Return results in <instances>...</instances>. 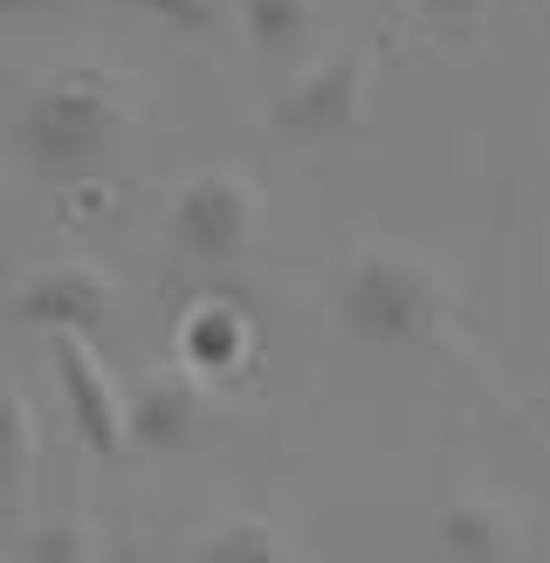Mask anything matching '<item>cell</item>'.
Here are the masks:
<instances>
[{
  "instance_id": "obj_1",
  "label": "cell",
  "mask_w": 550,
  "mask_h": 563,
  "mask_svg": "<svg viewBox=\"0 0 550 563\" xmlns=\"http://www.w3.org/2000/svg\"><path fill=\"white\" fill-rule=\"evenodd\" d=\"M338 317L358 344H372V351H427L454 330V282L440 275L420 247L365 241L344 262Z\"/></svg>"
},
{
  "instance_id": "obj_2",
  "label": "cell",
  "mask_w": 550,
  "mask_h": 563,
  "mask_svg": "<svg viewBox=\"0 0 550 563\" xmlns=\"http://www.w3.org/2000/svg\"><path fill=\"white\" fill-rule=\"evenodd\" d=\"M124 124H131V82L97 69V63H76V69H55L28 90L14 137L42 179L76 186L110 158Z\"/></svg>"
},
{
  "instance_id": "obj_3",
  "label": "cell",
  "mask_w": 550,
  "mask_h": 563,
  "mask_svg": "<svg viewBox=\"0 0 550 563\" xmlns=\"http://www.w3.org/2000/svg\"><path fill=\"white\" fill-rule=\"evenodd\" d=\"M372 69H378L372 42L323 48L317 63H302L296 82H289L283 97H275V131L296 137V145L351 137L358 124H365V103H372Z\"/></svg>"
},
{
  "instance_id": "obj_4",
  "label": "cell",
  "mask_w": 550,
  "mask_h": 563,
  "mask_svg": "<svg viewBox=\"0 0 550 563\" xmlns=\"http://www.w3.org/2000/svg\"><path fill=\"white\" fill-rule=\"evenodd\" d=\"M262 228V192L234 165H213V173H193L173 192V213H165V241L186 262H234Z\"/></svg>"
},
{
  "instance_id": "obj_5",
  "label": "cell",
  "mask_w": 550,
  "mask_h": 563,
  "mask_svg": "<svg viewBox=\"0 0 550 563\" xmlns=\"http://www.w3.org/2000/svg\"><path fill=\"white\" fill-rule=\"evenodd\" d=\"M48 364H55V385H63L76 440L90 446L97 461L124 454L131 446V433H124V385L110 378V364L90 351V336H48Z\"/></svg>"
},
{
  "instance_id": "obj_6",
  "label": "cell",
  "mask_w": 550,
  "mask_h": 563,
  "mask_svg": "<svg viewBox=\"0 0 550 563\" xmlns=\"http://www.w3.org/2000/svg\"><path fill=\"white\" fill-rule=\"evenodd\" d=\"M124 433L131 446L145 454H193L207 440V399H200V378L186 372H145L124 385Z\"/></svg>"
},
{
  "instance_id": "obj_7",
  "label": "cell",
  "mask_w": 550,
  "mask_h": 563,
  "mask_svg": "<svg viewBox=\"0 0 550 563\" xmlns=\"http://www.w3.org/2000/svg\"><path fill=\"white\" fill-rule=\"evenodd\" d=\"M14 317L42 336H90L103 330L110 317V275L90 268V262H55V268H35L14 289Z\"/></svg>"
},
{
  "instance_id": "obj_8",
  "label": "cell",
  "mask_w": 550,
  "mask_h": 563,
  "mask_svg": "<svg viewBox=\"0 0 550 563\" xmlns=\"http://www.w3.org/2000/svg\"><path fill=\"white\" fill-rule=\"evenodd\" d=\"M248 351H255V323H248V309L234 296H193L186 317H179V364L193 378H234Z\"/></svg>"
},
{
  "instance_id": "obj_9",
  "label": "cell",
  "mask_w": 550,
  "mask_h": 563,
  "mask_svg": "<svg viewBox=\"0 0 550 563\" xmlns=\"http://www.w3.org/2000/svg\"><path fill=\"white\" fill-rule=\"evenodd\" d=\"M440 550L454 563H503L516 550V516L495 495H461L440 509Z\"/></svg>"
},
{
  "instance_id": "obj_10",
  "label": "cell",
  "mask_w": 550,
  "mask_h": 563,
  "mask_svg": "<svg viewBox=\"0 0 550 563\" xmlns=\"http://www.w3.org/2000/svg\"><path fill=\"white\" fill-rule=\"evenodd\" d=\"M234 14L262 63H296L317 35V0H234Z\"/></svg>"
},
{
  "instance_id": "obj_11",
  "label": "cell",
  "mask_w": 550,
  "mask_h": 563,
  "mask_svg": "<svg viewBox=\"0 0 550 563\" xmlns=\"http://www.w3.org/2000/svg\"><path fill=\"white\" fill-rule=\"evenodd\" d=\"M193 563H289V537L268 516L241 509V516H220L207 537L193 543Z\"/></svg>"
},
{
  "instance_id": "obj_12",
  "label": "cell",
  "mask_w": 550,
  "mask_h": 563,
  "mask_svg": "<svg viewBox=\"0 0 550 563\" xmlns=\"http://www.w3.org/2000/svg\"><path fill=\"white\" fill-rule=\"evenodd\" d=\"M21 563H103V543L76 509H55L21 537Z\"/></svg>"
},
{
  "instance_id": "obj_13",
  "label": "cell",
  "mask_w": 550,
  "mask_h": 563,
  "mask_svg": "<svg viewBox=\"0 0 550 563\" xmlns=\"http://www.w3.org/2000/svg\"><path fill=\"white\" fill-rule=\"evenodd\" d=\"M35 467V412L14 385H0V501H14Z\"/></svg>"
},
{
  "instance_id": "obj_14",
  "label": "cell",
  "mask_w": 550,
  "mask_h": 563,
  "mask_svg": "<svg viewBox=\"0 0 550 563\" xmlns=\"http://www.w3.org/2000/svg\"><path fill=\"white\" fill-rule=\"evenodd\" d=\"M118 8H138V14L165 21L173 35H193V42H207L213 27H220V8H228V0H118Z\"/></svg>"
},
{
  "instance_id": "obj_15",
  "label": "cell",
  "mask_w": 550,
  "mask_h": 563,
  "mask_svg": "<svg viewBox=\"0 0 550 563\" xmlns=\"http://www.w3.org/2000/svg\"><path fill=\"white\" fill-rule=\"evenodd\" d=\"M420 14H433V21H482L495 0H413Z\"/></svg>"
},
{
  "instance_id": "obj_16",
  "label": "cell",
  "mask_w": 550,
  "mask_h": 563,
  "mask_svg": "<svg viewBox=\"0 0 550 563\" xmlns=\"http://www.w3.org/2000/svg\"><path fill=\"white\" fill-rule=\"evenodd\" d=\"M55 8H76V0H0V14H55Z\"/></svg>"
}]
</instances>
